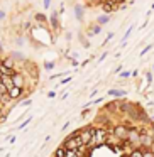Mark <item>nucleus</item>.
Here are the masks:
<instances>
[{"label": "nucleus", "mask_w": 154, "mask_h": 157, "mask_svg": "<svg viewBox=\"0 0 154 157\" xmlns=\"http://www.w3.org/2000/svg\"><path fill=\"white\" fill-rule=\"evenodd\" d=\"M85 144H83V140H81V135H75V137H71V139H68L65 142V149L66 150H75V149H80V147H83Z\"/></svg>", "instance_id": "1"}, {"label": "nucleus", "mask_w": 154, "mask_h": 157, "mask_svg": "<svg viewBox=\"0 0 154 157\" xmlns=\"http://www.w3.org/2000/svg\"><path fill=\"white\" fill-rule=\"evenodd\" d=\"M113 133H115L119 139H127V135H129V130H127L125 127H122V125H117L115 128H113Z\"/></svg>", "instance_id": "2"}, {"label": "nucleus", "mask_w": 154, "mask_h": 157, "mask_svg": "<svg viewBox=\"0 0 154 157\" xmlns=\"http://www.w3.org/2000/svg\"><path fill=\"white\" fill-rule=\"evenodd\" d=\"M105 139H107L105 132H103V130H97V132L93 133V140H92V142L98 145V144H102V142H103V140H105Z\"/></svg>", "instance_id": "3"}, {"label": "nucleus", "mask_w": 154, "mask_h": 157, "mask_svg": "<svg viewBox=\"0 0 154 157\" xmlns=\"http://www.w3.org/2000/svg\"><path fill=\"white\" fill-rule=\"evenodd\" d=\"M93 130H90V128H86L85 132H81V140H83V144H88V142H92L93 140Z\"/></svg>", "instance_id": "4"}, {"label": "nucleus", "mask_w": 154, "mask_h": 157, "mask_svg": "<svg viewBox=\"0 0 154 157\" xmlns=\"http://www.w3.org/2000/svg\"><path fill=\"white\" fill-rule=\"evenodd\" d=\"M21 93H22V90L19 88V86H12V88H9V98L15 100V98L21 96Z\"/></svg>", "instance_id": "5"}, {"label": "nucleus", "mask_w": 154, "mask_h": 157, "mask_svg": "<svg viewBox=\"0 0 154 157\" xmlns=\"http://www.w3.org/2000/svg\"><path fill=\"white\" fill-rule=\"evenodd\" d=\"M81 150H83V147H80V149H75V150H68V152H66V157H80Z\"/></svg>", "instance_id": "6"}, {"label": "nucleus", "mask_w": 154, "mask_h": 157, "mask_svg": "<svg viewBox=\"0 0 154 157\" xmlns=\"http://www.w3.org/2000/svg\"><path fill=\"white\" fill-rule=\"evenodd\" d=\"M129 157H144V150L136 149V150H132V152H130V155H129Z\"/></svg>", "instance_id": "7"}, {"label": "nucleus", "mask_w": 154, "mask_h": 157, "mask_svg": "<svg viewBox=\"0 0 154 157\" xmlns=\"http://www.w3.org/2000/svg\"><path fill=\"white\" fill-rule=\"evenodd\" d=\"M66 152H68V150H66L65 147H59V149L56 150L54 155H56V157H66Z\"/></svg>", "instance_id": "8"}, {"label": "nucleus", "mask_w": 154, "mask_h": 157, "mask_svg": "<svg viewBox=\"0 0 154 157\" xmlns=\"http://www.w3.org/2000/svg\"><path fill=\"white\" fill-rule=\"evenodd\" d=\"M14 85L19 86V88H22V78L19 75H14Z\"/></svg>", "instance_id": "9"}, {"label": "nucleus", "mask_w": 154, "mask_h": 157, "mask_svg": "<svg viewBox=\"0 0 154 157\" xmlns=\"http://www.w3.org/2000/svg\"><path fill=\"white\" fill-rule=\"evenodd\" d=\"M0 78H2V68H0Z\"/></svg>", "instance_id": "10"}, {"label": "nucleus", "mask_w": 154, "mask_h": 157, "mask_svg": "<svg viewBox=\"0 0 154 157\" xmlns=\"http://www.w3.org/2000/svg\"><path fill=\"white\" fill-rule=\"evenodd\" d=\"M0 113H2V112H0Z\"/></svg>", "instance_id": "11"}]
</instances>
